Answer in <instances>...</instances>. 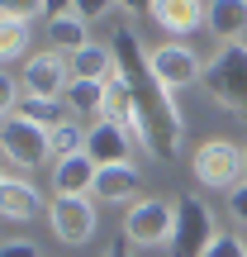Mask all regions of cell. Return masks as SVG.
<instances>
[{"label": "cell", "mask_w": 247, "mask_h": 257, "mask_svg": "<svg viewBox=\"0 0 247 257\" xmlns=\"http://www.w3.org/2000/svg\"><path fill=\"white\" fill-rule=\"evenodd\" d=\"M110 48H114V62H119V76L128 81V91L138 100V114L147 124V153L162 157V162H176V153L185 143V119L176 110L171 91L157 81V72H152V62H147V53H143L133 29H114Z\"/></svg>", "instance_id": "cell-1"}, {"label": "cell", "mask_w": 247, "mask_h": 257, "mask_svg": "<svg viewBox=\"0 0 247 257\" xmlns=\"http://www.w3.org/2000/svg\"><path fill=\"white\" fill-rule=\"evenodd\" d=\"M200 86L214 95L219 110L247 114V43H219V53L204 62Z\"/></svg>", "instance_id": "cell-2"}, {"label": "cell", "mask_w": 247, "mask_h": 257, "mask_svg": "<svg viewBox=\"0 0 247 257\" xmlns=\"http://www.w3.org/2000/svg\"><path fill=\"white\" fill-rule=\"evenodd\" d=\"M214 238H219V229H214V214L204 200H195V195H181L176 200V233H171V257H204L214 248Z\"/></svg>", "instance_id": "cell-3"}, {"label": "cell", "mask_w": 247, "mask_h": 257, "mask_svg": "<svg viewBox=\"0 0 247 257\" xmlns=\"http://www.w3.org/2000/svg\"><path fill=\"white\" fill-rule=\"evenodd\" d=\"M195 181L209 191H233V181L242 186V148H233L228 138H209L195 148Z\"/></svg>", "instance_id": "cell-4"}, {"label": "cell", "mask_w": 247, "mask_h": 257, "mask_svg": "<svg viewBox=\"0 0 247 257\" xmlns=\"http://www.w3.org/2000/svg\"><path fill=\"white\" fill-rule=\"evenodd\" d=\"M124 233L128 243H138V248H157V243H171L176 233V205L166 200H133L128 205V219H124Z\"/></svg>", "instance_id": "cell-5"}, {"label": "cell", "mask_w": 247, "mask_h": 257, "mask_svg": "<svg viewBox=\"0 0 247 257\" xmlns=\"http://www.w3.org/2000/svg\"><path fill=\"white\" fill-rule=\"evenodd\" d=\"M0 148H5V162H15L19 172H34V167L48 162V134L38 124L19 119V114L0 119Z\"/></svg>", "instance_id": "cell-6"}, {"label": "cell", "mask_w": 247, "mask_h": 257, "mask_svg": "<svg viewBox=\"0 0 247 257\" xmlns=\"http://www.w3.org/2000/svg\"><path fill=\"white\" fill-rule=\"evenodd\" d=\"M67 86H72V62L62 53H34L24 67V95L38 100H62Z\"/></svg>", "instance_id": "cell-7"}, {"label": "cell", "mask_w": 247, "mask_h": 257, "mask_svg": "<svg viewBox=\"0 0 247 257\" xmlns=\"http://www.w3.org/2000/svg\"><path fill=\"white\" fill-rule=\"evenodd\" d=\"M147 62H152L157 81L166 86V91H181V86H195L204 76V62L190 53L185 43H162L157 53H147Z\"/></svg>", "instance_id": "cell-8"}, {"label": "cell", "mask_w": 247, "mask_h": 257, "mask_svg": "<svg viewBox=\"0 0 247 257\" xmlns=\"http://www.w3.org/2000/svg\"><path fill=\"white\" fill-rule=\"evenodd\" d=\"M48 219H53V233L62 243H86L95 233V205L91 195H81V200H72V195H57L53 205H48Z\"/></svg>", "instance_id": "cell-9"}, {"label": "cell", "mask_w": 247, "mask_h": 257, "mask_svg": "<svg viewBox=\"0 0 247 257\" xmlns=\"http://www.w3.org/2000/svg\"><path fill=\"white\" fill-rule=\"evenodd\" d=\"M48 38H53V53H81L91 43V19L81 15V5H57L48 15Z\"/></svg>", "instance_id": "cell-10"}, {"label": "cell", "mask_w": 247, "mask_h": 257, "mask_svg": "<svg viewBox=\"0 0 247 257\" xmlns=\"http://www.w3.org/2000/svg\"><path fill=\"white\" fill-rule=\"evenodd\" d=\"M128 148H133V138H128L119 124H110V119H100V124L86 128V157H91L95 167H119V162H128Z\"/></svg>", "instance_id": "cell-11"}, {"label": "cell", "mask_w": 247, "mask_h": 257, "mask_svg": "<svg viewBox=\"0 0 247 257\" xmlns=\"http://www.w3.org/2000/svg\"><path fill=\"white\" fill-rule=\"evenodd\" d=\"M147 15L157 19V24L166 29V34H195V29H204V19H209V5H200V0H157V5H147Z\"/></svg>", "instance_id": "cell-12"}, {"label": "cell", "mask_w": 247, "mask_h": 257, "mask_svg": "<svg viewBox=\"0 0 247 257\" xmlns=\"http://www.w3.org/2000/svg\"><path fill=\"white\" fill-rule=\"evenodd\" d=\"M114 76H119L114 48H105V43H86L81 53H72V81H100V86H110Z\"/></svg>", "instance_id": "cell-13"}, {"label": "cell", "mask_w": 247, "mask_h": 257, "mask_svg": "<svg viewBox=\"0 0 247 257\" xmlns=\"http://www.w3.org/2000/svg\"><path fill=\"white\" fill-rule=\"evenodd\" d=\"M138 186H143V172H138L133 162H119V167H100V172H95V191L91 195L119 205V200H133Z\"/></svg>", "instance_id": "cell-14"}, {"label": "cell", "mask_w": 247, "mask_h": 257, "mask_svg": "<svg viewBox=\"0 0 247 257\" xmlns=\"http://www.w3.org/2000/svg\"><path fill=\"white\" fill-rule=\"evenodd\" d=\"M38 214H43V195H38L29 181H5V186H0V219L34 224Z\"/></svg>", "instance_id": "cell-15"}, {"label": "cell", "mask_w": 247, "mask_h": 257, "mask_svg": "<svg viewBox=\"0 0 247 257\" xmlns=\"http://www.w3.org/2000/svg\"><path fill=\"white\" fill-rule=\"evenodd\" d=\"M95 172H100V167H95L86 153H81V157H67V162H57L53 186H57V195H72V200H81V195L95 191Z\"/></svg>", "instance_id": "cell-16"}, {"label": "cell", "mask_w": 247, "mask_h": 257, "mask_svg": "<svg viewBox=\"0 0 247 257\" xmlns=\"http://www.w3.org/2000/svg\"><path fill=\"white\" fill-rule=\"evenodd\" d=\"M209 34H219L223 43H242V29H247V0H214L209 19H204Z\"/></svg>", "instance_id": "cell-17"}, {"label": "cell", "mask_w": 247, "mask_h": 257, "mask_svg": "<svg viewBox=\"0 0 247 257\" xmlns=\"http://www.w3.org/2000/svg\"><path fill=\"white\" fill-rule=\"evenodd\" d=\"M62 105H67V114H86V119L100 124L105 119V86L100 81H72L67 95H62Z\"/></svg>", "instance_id": "cell-18"}, {"label": "cell", "mask_w": 247, "mask_h": 257, "mask_svg": "<svg viewBox=\"0 0 247 257\" xmlns=\"http://www.w3.org/2000/svg\"><path fill=\"white\" fill-rule=\"evenodd\" d=\"M15 114H19V119H29V124H38V128H43V134H53L57 124H67V119H72L62 100H38V95H24Z\"/></svg>", "instance_id": "cell-19"}, {"label": "cell", "mask_w": 247, "mask_h": 257, "mask_svg": "<svg viewBox=\"0 0 247 257\" xmlns=\"http://www.w3.org/2000/svg\"><path fill=\"white\" fill-rule=\"evenodd\" d=\"M81 153H86V134H81L76 119L57 124L53 134H48V157H53V162H67V157H81Z\"/></svg>", "instance_id": "cell-20"}, {"label": "cell", "mask_w": 247, "mask_h": 257, "mask_svg": "<svg viewBox=\"0 0 247 257\" xmlns=\"http://www.w3.org/2000/svg\"><path fill=\"white\" fill-rule=\"evenodd\" d=\"M24 53H29V24L0 15V62H15V57H24Z\"/></svg>", "instance_id": "cell-21"}, {"label": "cell", "mask_w": 247, "mask_h": 257, "mask_svg": "<svg viewBox=\"0 0 247 257\" xmlns=\"http://www.w3.org/2000/svg\"><path fill=\"white\" fill-rule=\"evenodd\" d=\"M15 110H19V86L10 72H0V119H10Z\"/></svg>", "instance_id": "cell-22"}, {"label": "cell", "mask_w": 247, "mask_h": 257, "mask_svg": "<svg viewBox=\"0 0 247 257\" xmlns=\"http://www.w3.org/2000/svg\"><path fill=\"white\" fill-rule=\"evenodd\" d=\"M204 257H247V243L233 238V233H219V238H214V248L204 252Z\"/></svg>", "instance_id": "cell-23"}, {"label": "cell", "mask_w": 247, "mask_h": 257, "mask_svg": "<svg viewBox=\"0 0 247 257\" xmlns=\"http://www.w3.org/2000/svg\"><path fill=\"white\" fill-rule=\"evenodd\" d=\"M228 214H233L238 224H247V181H242V186H233V191H228Z\"/></svg>", "instance_id": "cell-24"}, {"label": "cell", "mask_w": 247, "mask_h": 257, "mask_svg": "<svg viewBox=\"0 0 247 257\" xmlns=\"http://www.w3.org/2000/svg\"><path fill=\"white\" fill-rule=\"evenodd\" d=\"M0 257H38V248L29 238H10V243H0Z\"/></svg>", "instance_id": "cell-25"}, {"label": "cell", "mask_w": 247, "mask_h": 257, "mask_svg": "<svg viewBox=\"0 0 247 257\" xmlns=\"http://www.w3.org/2000/svg\"><path fill=\"white\" fill-rule=\"evenodd\" d=\"M105 257H128V248H119V243H114V248H105Z\"/></svg>", "instance_id": "cell-26"}, {"label": "cell", "mask_w": 247, "mask_h": 257, "mask_svg": "<svg viewBox=\"0 0 247 257\" xmlns=\"http://www.w3.org/2000/svg\"><path fill=\"white\" fill-rule=\"evenodd\" d=\"M242 181H247V148H242Z\"/></svg>", "instance_id": "cell-27"}, {"label": "cell", "mask_w": 247, "mask_h": 257, "mask_svg": "<svg viewBox=\"0 0 247 257\" xmlns=\"http://www.w3.org/2000/svg\"><path fill=\"white\" fill-rule=\"evenodd\" d=\"M0 186H5V172H0Z\"/></svg>", "instance_id": "cell-28"}]
</instances>
